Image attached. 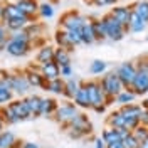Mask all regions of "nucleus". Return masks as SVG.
<instances>
[{"label":"nucleus","mask_w":148,"mask_h":148,"mask_svg":"<svg viewBox=\"0 0 148 148\" xmlns=\"http://www.w3.org/2000/svg\"><path fill=\"white\" fill-rule=\"evenodd\" d=\"M88 94H89V101H91V110H94L96 113H103L106 110V94L101 89V84L96 79L86 81L84 83Z\"/></svg>","instance_id":"f257e3e1"},{"label":"nucleus","mask_w":148,"mask_h":148,"mask_svg":"<svg viewBox=\"0 0 148 148\" xmlns=\"http://www.w3.org/2000/svg\"><path fill=\"white\" fill-rule=\"evenodd\" d=\"M99 84H101V89L106 94V104H110V101H113L125 89V86L121 84L120 77H118V74L114 73V71L104 74L101 79H99Z\"/></svg>","instance_id":"f03ea898"},{"label":"nucleus","mask_w":148,"mask_h":148,"mask_svg":"<svg viewBox=\"0 0 148 148\" xmlns=\"http://www.w3.org/2000/svg\"><path fill=\"white\" fill-rule=\"evenodd\" d=\"M131 91L136 96L147 94L148 92V57L140 59L136 64V76L131 84Z\"/></svg>","instance_id":"7ed1b4c3"},{"label":"nucleus","mask_w":148,"mask_h":148,"mask_svg":"<svg viewBox=\"0 0 148 148\" xmlns=\"http://www.w3.org/2000/svg\"><path fill=\"white\" fill-rule=\"evenodd\" d=\"M66 130H67L69 138L79 140V138H84L86 135H89L92 126H91V123H89V120H88V116L83 114V113H79V114L69 123V126Z\"/></svg>","instance_id":"20e7f679"},{"label":"nucleus","mask_w":148,"mask_h":148,"mask_svg":"<svg viewBox=\"0 0 148 148\" xmlns=\"http://www.w3.org/2000/svg\"><path fill=\"white\" fill-rule=\"evenodd\" d=\"M9 81H10V89L12 92L18 96V98H22V96H25L30 89V84H29L27 77H25V74L24 71H9Z\"/></svg>","instance_id":"39448f33"},{"label":"nucleus","mask_w":148,"mask_h":148,"mask_svg":"<svg viewBox=\"0 0 148 148\" xmlns=\"http://www.w3.org/2000/svg\"><path fill=\"white\" fill-rule=\"evenodd\" d=\"M101 20H103V24H104V29H106V37H108L110 40L118 42V40H121L123 37L126 36L128 30L123 27L111 14H106L104 17H101Z\"/></svg>","instance_id":"423d86ee"},{"label":"nucleus","mask_w":148,"mask_h":148,"mask_svg":"<svg viewBox=\"0 0 148 148\" xmlns=\"http://www.w3.org/2000/svg\"><path fill=\"white\" fill-rule=\"evenodd\" d=\"M79 114V111H77V106L74 104V103H62L59 108H57V111H56L54 114V120L59 123V125H62L64 128H67L69 126V123L76 118Z\"/></svg>","instance_id":"0eeeda50"},{"label":"nucleus","mask_w":148,"mask_h":148,"mask_svg":"<svg viewBox=\"0 0 148 148\" xmlns=\"http://www.w3.org/2000/svg\"><path fill=\"white\" fill-rule=\"evenodd\" d=\"M114 73L118 74L121 84L125 86V89H131V84L135 81V76H136V64L133 62H121Z\"/></svg>","instance_id":"6e6552de"},{"label":"nucleus","mask_w":148,"mask_h":148,"mask_svg":"<svg viewBox=\"0 0 148 148\" xmlns=\"http://www.w3.org/2000/svg\"><path fill=\"white\" fill-rule=\"evenodd\" d=\"M88 22V18L83 17L81 14H77V12H67L62 15L61 18V27L64 29V30H81L83 25Z\"/></svg>","instance_id":"1a4fd4ad"},{"label":"nucleus","mask_w":148,"mask_h":148,"mask_svg":"<svg viewBox=\"0 0 148 148\" xmlns=\"http://www.w3.org/2000/svg\"><path fill=\"white\" fill-rule=\"evenodd\" d=\"M14 92L10 89L9 71H0V106H5L14 101Z\"/></svg>","instance_id":"9d476101"},{"label":"nucleus","mask_w":148,"mask_h":148,"mask_svg":"<svg viewBox=\"0 0 148 148\" xmlns=\"http://www.w3.org/2000/svg\"><path fill=\"white\" fill-rule=\"evenodd\" d=\"M101 138L106 143V148H123V135L116 128L106 126L101 133Z\"/></svg>","instance_id":"9b49d317"},{"label":"nucleus","mask_w":148,"mask_h":148,"mask_svg":"<svg viewBox=\"0 0 148 148\" xmlns=\"http://www.w3.org/2000/svg\"><path fill=\"white\" fill-rule=\"evenodd\" d=\"M32 49V44H25V42H18V40H14L9 37V42H7V47H5V52L10 54L12 57H24L27 56Z\"/></svg>","instance_id":"f8f14e48"},{"label":"nucleus","mask_w":148,"mask_h":148,"mask_svg":"<svg viewBox=\"0 0 148 148\" xmlns=\"http://www.w3.org/2000/svg\"><path fill=\"white\" fill-rule=\"evenodd\" d=\"M24 74H25V77H27L29 84H30V88H46V79H44V76L40 74V71H39V66L37 67H34V66H29V67H25L24 69Z\"/></svg>","instance_id":"ddd939ff"},{"label":"nucleus","mask_w":148,"mask_h":148,"mask_svg":"<svg viewBox=\"0 0 148 148\" xmlns=\"http://www.w3.org/2000/svg\"><path fill=\"white\" fill-rule=\"evenodd\" d=\"M14 18H30L27 17L22 10L18 9L15 3H10V2H3V14H2V24L9 22V20H14Z\"/></svg>","instance_id":"4468645a"},{"label":"nucleus","mask_w":148,"mask_h":148,"mask_svg":"<svg viewBox=\"0 0 148 148\" xmlns=\"http://www.w3.org/2000/svg\"><path fill=\"white\" fill-rule=\"evenodd\" d=\"M9 106L20 121L30 120V111H29V106H27V103H25V98H17L12 103H9Z\"/></svg>","instance_id":"2eb2a0df"},{"label":"nucleus","mask_w":148,"mask_h":148,"mask_svg":"<svg viewBox=\"0 0 148 148\" xmlns=\"http://www.w3.org/2000/svg\"><path fill=\"white\" fill-rule=\"evenodd\" d=\"M39 71H40V74L44 76L46 81H52V79L61 77V67L56 64L54 61L46 62V64H40L39 66Z\"/></svg>","instance_id":"dca6fc26"},{"label":"nucleus","mask_w":148,"mask_h":148,"mask_svg":"<svg viewBox=\"0 0 148 148\" xmlns=\"http://www.w3.org/2000/svg\"><path fill=\"white\" fill-rule=\"evenodd\" d=\"M110 14L116 18L126 30H128L130 18H131V7H114V9H111Z\"/></svg>","instance_id":"f3484780"},{"label":"nucleus","mask_w":148,"mask_h":148,"mask_svg":"<svg viewBox=\"0 0 148 148\" xmlns=\"http://www.w3.org/2000/svg\"><path fill=\"white\" fill-rule=\"evenodd\" d=\"M42 101H44V98H40L39 94H29V96H25V103H27L29 111H30V118H37V116H40Z\"/></svg>","instance_id":"a211bd4d"},{"label":"nucleus","mask_w":148,"mask_h":148,"mask_svg":"<svg viewBox=\"0 0 148 148\" xmlns=\"http://www.w3.org/2000/svg\"><path fill=\"white\" fill-rule=\"evenodd\" d=\"M73 101L77 108H83V110H89V108H91L89 94H88V89H86L84 83H81V88H79V91L76 92V96H74Z\"/></svg>","instance_id":"6ab92c4d"},{"label":"nucleus","mask_w":148,"mask_h":148,"mask_svg":"<svg viewBox=\"0 0 148 148\" xmlns=\"http://www.w3.org/2000/svg\"><path fill=\"white\" fill-rule=\"evenodd\" d=\"M54 52H56V47L54 46H42L36 54V61L37 64H46V62H51L54 61Z\"/></svg>","instance_id":"aec40b11"},{"label":"nucleus","mask_w":148,"mask_h":148,"mask_svg":"<svg viewBox=\"0 0 148 148\" xmlns=\"http://www.w3.org/2000/svg\"><path fill=\"white\" fill-rule=\"evenodd\" d=\"M54 40H56V44H57V47H62V49L69 51V52L74 49V44L71 42V39H69V32L64 30V29H59L56 32Z\"/></svg>","instance_id":"412c9836"},{"label":"nucleus","mask_w":148,"mask_h":148,"mask_svg":"<svg viewBox=\"0 0 148 148\" xmlns=\"http://www.w3.org/2000/svg\"><path fill=\"white\" fill-rule=\"evenodd\" d=\"M120 111L126 120H140V116H141V113H143V108H141L140 104L131 103V104H126V106H121Z\"/></svg>","instance_id":"4be33fe9"},{"label":"nucleus","mask_w":148,"mask_h":148,"mask_svg":"<svg viewBox=\"0 0 148 148\" xmlns=\"http://www.w3.org/2000/svg\"><path fill=\"white\" fill-rule=\"evenodd\" d=\"M17 7L22 10L27 17L32 18L36 14H39V7H40V5L37 3V0H20L17 3Z\"/></svg>","instance_id":"5701e85b"},{"label":"nucleus","mask_w":148,"mask_h":148,"mask_svg":"<svg viewBox=\"0 0 148 148\" xmlns=\"http://www.w3.org/2000/svg\"><path fill=\"white\" fill-rule=\"evenodd\" d=\"M59 108V104L56 101L54 98H44V101H42V108H40V116H44V118H51V116H54L56 111Z\"/></svg>","instance_id":"b1692460"},{"label":"nucleus","mask_w":148,"mask_h":148,"mask_svg":"<svg viewBox=\"0 0 148 148\" xmlns=\"http://www.w3.org/2000/svg\"><path fill=\"white\" fill-rule=\"evenodd\" d=\"M108 126L116 130H126V118L121 114V111H113L108 118Z\"/></svg>","instance_id":"393cba45"},{"label":"nucleus","mask_w":148,"mask_h":148,"mask_svg":"<svg viewBox=\"0 0 148 148\" xmlns=\"http://www.w3.org/2000/svg\"><path fill=\"white\" fill-rule=\"evenodd\" d=\"M30 22H32V18H14V20L5 22L3 25L7 27L9 34H12V32H18V30H25V27Z\"/></svg>","instance_id":"a878e982"},{"label":"nucleus","mask_w":148,"mask_h":148,"mask_svg":"<svg viewBox=\"0 0 148 148\" xmlns=\"http://www.w3.org/2000/svg\"><path fill=\"white\" fill-rule=\"evenodd\" d=\"M79 88H81V83L77 79H74V77H69V79H66L62 96L67 98V99H74V96H76V92L79 91Z\"/></svg>","instance_id":"bb28decb"},{"label":"nucleus","mask_w":148,"mask_h":148,"mask_svg":"<svg viewBox=\"0 0 148 148\" xmlns=\"http://www.w3.org/2000/svg\"><path fill=\"white\" fill-rule=\"evenodd\" d=\"M54 62L59 66V67L71 66V52H69V51H66V49H62V47H56Z\"/></svg>","instance_id":"cd10ccee"},{"label":"nucleus","mask_w":148,"mask_h":148,"mask_svg":"<svg viewBox=\"0 0 148 148\" xmlns=\"http://www.w3.org/2000/svg\"><path fill=\"white\" fill-rule=\"evenodd\" d=\"M17 141V136L10 130H3L0 133V148H15Z\"/></svg>","instance_id":"c85d7f7f"},{"label":"nucleus","mask_w":148,"mask_h":148,"mask_svg":"<svg viewBox=\"0 0 148 148\" xmlns=\"http://www.w3.org/2000/svg\"><path fill=\"white\" fill-rule=\"evenodd\" d=\"M79 32H81V40H83V44H88V46H89V44H94V42H96V37H94V30H92L91 20H88Z\"/></svg>","instance_id":"c756f323"},{"label":"nucleus","mask_w":148,"mask_h":148,"mask_svg":"<svg viewBox=\"0 0 148 148\" xmlns=\"http://www.w3.org/2000/svg\"><path fill=\"white\" fill-rule=\"evenodd\" d=\"M64 84L66 81H62V77H57V79H52V81H47L46 83V91L52 92V94H62L64 92Z\"/></svg>","instance_id":"7c9ffc66"},{"label":"nucleus","mask_w":148,"mask_h":148,"mask_svg":"<svg viewBox=\"0 0 148 148\" xmlns=\"http://www.w3.org/2000/svg\"><path fill=\"white\" fill-rule=\"evenodd\" d=\"M131 10H133L143 22L148 24V0H140V2H136V3L131 7Z\"/></svg>","instance_id":"2f4dec72"},{"label":"nucleus","mask_w":148,"mask_h":148,"mask_svg":"<svg viewBox=\"0 0 148 148\" xmlns=\"http://www.w3.org/2000/svg\"><path fill=\"white\" fill-rule=\"evenodd\" d=\"M0 114H2V118H3V121H5V125H17V123H20V120L15 116V113L10 110L9 104L0 106Z\"/></svg>","instance_id":"473e14b6"},{"label":"nucleus","mask_w":148,"mask_h":148,"mask_svg":"<svg viewBox=\"0 0 148 148\" xmlns=\"http://www.w3.org/2000/svg\"><path fill=\"white\" fill-rule=\"evenodd\" d=\"M145 27H147V22H143L141 18L131 10V18H130V27L128 30L130 32H135V34H138V32H141V30H145Z\"/></svg>","instance_id":"72a5a7b5"},{"label":"nucleus","mask_w":148,"mask_h":148,"mask_svg":"<svg viewBox=\"0 0 148 148\" xmlns=\"http://www.w3.org/2000/svg\"><path fill=\"white\" fill-rule=\"evenodd\" d=\"M135 98H136V94L131 91V89H123V91L114 98V101L118 103L120 106H126V104H131V103L135 101Z\"/></svg>","instance_id":"f704fd0d"},{"label":"nucleus","mask_w":148,"mask_h":148,"mask_svg":"<svg viewBox=\"0 0 148 148\" xmlns=\"http://www.w3.org/2000/svg\"><path fill=\"white\" fill-rule=\"evenodd\" d=\"M92 24V30H94V37H96V40H104V39H108L106 37V29H104V24H103V20H91Z\"/></svg>","instance_id":"c9c22d12"},{"label":"nucleus","mask_w":148,"mask_h":148,"mask_svg":"<svg viewBox=\"0 0 148 148\" xmlns=\"http://www.w3.org/2000/svg\"><path fill=\"white\" fill-rule=\"evenodd\" d=\"M106 67H108V64H106L104 61H101V59H96V61H92L91 66H89V73L94 74V76H98V74L104 73V71H106Z\"/></svg>","instance_id":"e433bc0d"},{"label":"nucleus","mask_w":148,"mask_h":148,"mask_svg":"<svg viewBox=\"0 0 148 148\" xmlns=\"http://www.w3.org/2000/svg\"><path fill=\"white\" fill-rule=\"evenodd\" d=\"M25 32L30 36L32 42H34L37 37L40 36V32H42V25H40V24H29L27 27H25Z\"/></svg>","instance_id":"4c0bfd02"},{"label":"nucleus","mask_w":148,"mask_h":148,"mask_svg":"<svg viewBox=\"0 0 148 148\" xmlns=\"http://www.w3.org/2000/svg\"><path fill=\"white\" fill-rule=\"evenodd\" d=\"M10 39H14V40H18V42H25V44H32V39L29 36L25 30H18V32H12L10 34Z\"/></svg>","instance_id":"58836bf2"},{"label":"nucleus","mask_w":148,"mask_h":148,"mask_svg":"<svg viewBox=\"0 0 148 148\" xmlns=\"http://www.w3.org/2000/svg\"><path fill=\"white\" fill-rule=\"evenodd\" d=\"M123 148H140V141L135 138V135L131 131L123 138Z\"/></svg>","instance_id":"ea45409f"},{"label":"nucleus","mask_w":148,"mask_h":148,"mask_svg":"<svg viewBox=\"0 0 148 148\" xmlns=\"http://www.w3.org/2000/svg\"><path fill=\"white\" fill-rule=\"evenodd\" d=\"M9 30H7V27L0 22V52L2 51H5V47H7V42H9Z\"/></svg>","instance_id":"a19ab883"},{"label":"nucleus","mask_w":148,"mask_h":148,"mask_svg":"<svg viewBox=\"0 0 148 148\" xmlns=\"http://www.w3.org/2000/svg\"><path fill=\"white\" fill-rule=\"evenodd\" d=\"M39 15L44 18H51L54 15V7L51 5V3H42L40 7H39Z\"/></svg>","instance_id":"79ce46f5"},{"label":"nucleus","mask_w":148,"mask_h":148,"mask_svg":"<svg viewBox=\"0 0 148 148\" xmlns=\"http://www.w3.org/2000/svg\"><path fill=\"white\" fill-rule=\"evenodd\" d=\"M133 135H135V138L140 141V145H141V141H145V138L148 136V128L147 126H143V125H140L138 128L135 130V131H131Z\"/></svg>","instance_id":"37998d69"},{"label":"nucleus","mask_w":148,"mask_h":148,"mask_svg":"<svg viewBox=\"0 0 148 148\" xmlns=\"http://www.w3.org/2000/svg\"><path fill=\"white\" fill-rule=\"evenodd\" d=\"M73 76V66H64V67H61V77H71Z\"/></svg>","instance_id":"c03bdc74"},{"label":"nucleus","mask_w":148,"mask_h":148,"mask_svg":"<svg viewBox=\"0 0 148 148\" xmlns=\"http://www.w3.org/2000/svg\"><path fill=\"white\" fill-rule=\"evenodd\" d=\"M140 125H143V126L148 128V110H143L141 116H140Z\"/></svg>","instance_id":"a18cd8bd"},{"label":"nucleus","mask_w":148,"mask_h":148,"mask_svg":"<svg viewBox=\"0 0 148 148\" xmlns=\"http://www.w3.org/2000/svg\"><path fill=\"white\" fill-rule=\"evenodd\" d=\"M94 5H98V7H103V5H111V3H114L116 0H91Z\"/></svg>","instance_id":"49530a36"},{"label":"nucleus","mask_w":148,"mask_h":148,"mask_svg":"<svg viewBox=\"0 0 148 148\" xmlns=\"http://www.w3.org/2000/svg\"><path fill=\"white\" fill-rule=\"evenodd\" d=\"M94 148H106V143H104V140L101 136L94 138Z\"/></svg>","instance_id":"de8ad7c7"},{"label":"nucleus","mask_w":148,"mask_h":148,"mask_svg":"<svg viewBox=\"0 0 148 148\" xmlns=\"http://www.w3.org/2000/svg\"><path fill=\"white\" fill-rule=\"evenodd\" d=\"M22 148H39V147H37V143H32V141H24Z\"/></svg>","instance_id":"09e8293b"},{"label":"nucleus","mask_w":148,"mask_h":148,"mask_svg":"<svg viewBox=\"0 0 148 148\" xmlns=\"http://www.w3.org/2000/svg\"><path fill=\"white\" fill-rule=\"evenodd\" d=\"M3 128H5V121H3V118H2V114H0V133L3 131Z\"/></svg>","instance_id":"8fccbe9b"},{"label":"nucleus","mask_w":148,"mask_h":148,"mask_svg":"<svg viewBox=\"0 0 148 148\" xmlns=\"http://www.w3.org/2000/svg\"><path fill=\"white\" fill-rule=\"evenodd\" d=\"M140 148H148V136L145 138V141H141V145H140Z\"/></svg>","instance_id":"3c124183"},{"label":"nucleus","mask_w":148,"mask_h":148,"mask_svg":"<svg viewBox=\"0 0 148 148\" xmlns=\"http://www.w3.org/2000/svg\"><path fill=\"white\" fill-rule=\"evenodd\" d=\"M141 108H143V110H148V98H147L143 103H141Z\"/></svg>","instance_id":"603ef678"},{"label":"nucleus","mask_w":148,"mask_h":148,"mask_svg":"<svg viewBox=\"0 0 148 148\" xmlns=\"http://www.w3.org/2000/svg\"><path fill=\"white\" fill-rule=\"evenodd\" d=\"M2 14H3V2H0V20H2Z\"/></svg>","instance_id":"864d4df0"},{"label":"nucleus","mask_w":148,"mask_h":148,"mask_svg":"<svg viewBox=\"0 0 148 148\" xmlns=\"http://www.w3.org/2000/svg\"><path fill=\"white\" fill-rule=\"evenodd\" d=\"M9 2H10V3H15V5H17L18 2H20V0H9Z\"/></svg>","instance_id":"5fc2aeb1"}]
</instances>
